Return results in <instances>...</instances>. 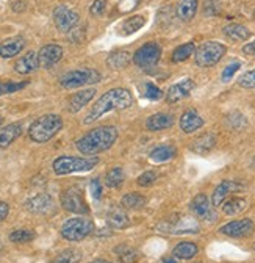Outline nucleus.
I'll list each match as a JSON object with an SVG mask.
<instances>
[{
    "label": "nucleus",
    "instance_id": "17",
    "mask_svg": "<svg viewBox=\"0 0 255 263\" xmlns=\"http://www.w3.org/2000/svg\"><path fill=\"white\" fill-rule=\"evenodd\" d=\"M202 127H204V119L193 108L186 110L180 116V128H182V132H185V134H194V132H198Z\"/></svg>",
    "mask_w": 255,
    "mask_h": 263
},
{
    "label": "nucleus",
    "instance_id": "10",
    "mask_svg": "<svg viewBox=\"0 0 255 263\" xmlns=\"http://www.w3.org/2000/svg\"><path fill=\"white\" fill-rule=\"evenodd\" d=\"M53 22L60 31L68 33L80 22V16L77 11H74L72 8H69L66 5H58L53 10Z\"/></svg>",
    "mask_w": 255,
    "mask_h": 263
},
{
    "label": "nucleus",
    "instance_id": "11",
    "mask_svg": "<svg viewBox=\"0 0 255 263\" xmlns=\"http://www.w3.org/2000/svg\"><path fill=\"white\" fill-rule=\"evenodd\" d=\"M255 229V224L250 218H244V219H237V221H230L224 226L219 227V232L226 237L230 238H244L252 235Z\"/></svg>",
    "mask_w": 255,
    "mask_h": 263
},
{
    "label": "nucleus",
    "instance_id": "45",
    "mask_svg": "<svg viewBox=\"0 0 255 263\" xmlns=\"http://www.w3.org/2000/svg\"><path fill=\"white\" fill-rule=\"evenodd\" d=\"M89 191L92 194V197L95 201H99L102 197V183H101V179H92L91 183H89Z\"/></svg>",
    "mask_w": 255,
    "mask_h": 263
},
{
    "label": "nucleus",
    "instance_id": "30",
    "mask_svg": "<svg viewBox=\"0 0 255 263\" xmlns=\"http://www.w3.org/2000/svg\"><path fill=\"white\" fill-rule=\"evenodd\" d=\"M133 60V57L129 52H113L108 58H107V64L113 69H124L130 64V61Z\"/></svg>",
    "mask_w": 255,
    "mask_h": 263
},
{
    "label": "nucleus",
    "instance_id": "39",
    "mask_svg": "<svg viewBox=\"0 0 255 263\" xmlns=\"http://www.w3.org/2000/svg\"><path fill=\"white\" fill-rule=\"evenodd\" d=\"M238 85L246 89H253L255 88V69H250L241 74L238 79Z\"/></svg>",
    "mask_w": 255,
    "mask_h": 263
},
{
    "label": "nucleus",
    "instance_id": "19",
    "mask_svg": "<svg viewBox=\"0 0 255 263\" xmlns=\"http://www.w3.org/2000/svg\"><path fill=\"white\" fill-rule=\"evenodd\" d=\"M22 134V124L13 122L0 128V149L8 147L13 141H16Z\"/></svg>",
    "mask_w": 255,
    "mask_h": 263
},
{
    "label": "nucleus",
    "instance_id": "9",
    "mask_svg": "<svg viewBox=\"0 0 255 263\" xmlns=\"http://www.w3.org/2000/svg\"><path fill=\"white\" fill-rule=\"evenodd\" d=\"M162 58V47L156 43H146L133 53V63L140 68H150Z\"/></svg>",
    "mask_w": 255,
    "mask_h": 263
},
{
    "label": "nucleus",
    "instance_id": "4",
    "mask_svg": "<svg viewBox=\"0 0 255 263\" xmlns=\"http://www.w3.org/2000/svg\"><path fill=\"white\" fill-rule=\"evenodd\" d=\"M63 128V119L58 115H44L38 118L28 128V137L33 143L43 144L50 141Z\"/></svg>",
    "mask_w": 255,
    "mask_h": 263
},
{
    "label": "nucleus",
    "instance_id": "36",
    "mask_svg": "<svg viewBox=\"0 0 255 263\" xmlns=\"http://www.w3.org/2000/svg\"><path fill=\"white\" fill-rule=\"evenodd\" d=\"M124 179H125V174H124V170L116 166L113 170H110L107 174H105V185L108 188H119L122 183H124Z\"/></svg>",
    "mask_w": 255,
    "mask_h": 263
},
{
    "label": "nucleus",
    "instance_id": "38",
    "mask_svg": "<svg viewBox=\"0 0 255 263\" xmlns=\"http://www.w3.org/2000/svg\"><path fill=\"white\" fill-rule=\"evenodd\" d=\"M35 238V232H31V230H25V229H21V230H14L10 235V240L13 243H17V245H22V243H28Z\"/></svg>",
    "mask_w": 255,
    "mask_h": 263
},
{
    "label": "nucleus",
    "instance_id": "2",
    "mask_svg": "<svg viewBox=\"0 0 255 263\" xmlns=\"http://www.w3.org/2000/svg\"><path fill=\"white\" fill-rule=\"evenodd\" d=\"M119 132L113 125H101L89 130L75 141V147L83 155H95L108 151L117 140Z\"/></svg>",
    "mask_w": 255,
    "mask_h": 263
},
{
    "label": "nucleus",
    "instance_id": "46",
    "mask_svg": "<svg viewBox=\"0 0 255 263\" xmlns=\"http://www.w3.org/2000/svg\"><path fill=\"white\" fill-rule=\"evenodd\" d=\"M10 213V205L7 202H0V222H2Z\"/></svg>",
    "mask_w": 255,
    "mask_h": 263
},
{
    "label": "nucleus",
    "instance_id": "16",
    "mask_svg": "<svg viewBox=\"0 0 255 263\" xmlns=\"http://www.w3.org/2000/svg\"><path fill=\"white\" fill-rule=\"evenodd\" d=\"M38 58L43 68H50L63 58V47L58 44H47L41 47V50L38 52Z\"/></svg>",
    "mask_w": 255,
    "mask_h": 263
},
{
    "label": "nucleus",
    "instance_id": "49",
    "mask_svg": "<svg viewBox=\"0 0 255 263\" xmlns=\"http://www.w3.org/2000/svg\"><path fill=\"white\" fill-rule=\"evenodd\" d=\"M163 263H177V261H175V258H166Z\"/></svg>",
    "mask_w": 255,
    "mask_h": 263
},
{
    "label": "nucleus",
    "instance_id": "12",
    "mask_svg": "<svg viewBox=\"0 0 255 263\" xmlns=\"http://www.w3.org/2000/svg\"><path fill=\"white\" fill-rule=\"evenodd\" d=\"M244 185L235 180H222L213 191L211 194V205L213 207H221L224 204V201L232 194V193H238L243 191Z\"/></svg>",
    "mask_w": 255,
    "mask_h": 263
},
{
    "label": "nucleus",
    "instance_id": "32",
    "mask_svg": "<svg viewBox=\"0 0 255 263\" xmlns=\"http://www.w3.org/2000/svg\"><path fill=\"white\" fill-rule=\"evenodd\" d=\"M114 252L117 255V258L121 260V263H136L140 260V254L135 248L129 246V245H119L114 248Z\"/></svg>",
    "mask_w": 255,
    "mask_h": 263
},
{
    "label": "nucleus",
    "instance_id": "7",
    "mask_svg": "<svg viewBox=\"0 0 255 263\" xmlns=\"http://www.w3.org/2000/svg\"><path fill=\"white\" fill-rule=\"evenodd\" d=\"M101 79H102L101 72L91 68H83V69H74V71L63 74L60 77V85L66 89H72V88H80L85 85L99 83Z\"/></svg>",
    "mask_w": 255,
    "mask_h": 263
},
{
    "label": "nucleus",
    "instance_id": "47",
    "mask_svg": "<svg viewBox=\"0 0 255 263\" xmlns=\"http://www.w3.org/2000/svg\"><path fill=\"white\" fill-rule=\"evenodd\" d=\"M243 52H244L246 55H250V57H255V40H253L252 43H249V44H246V46L243 47Z\"/></svg>",
    "mask_w": 255,
    "mask_h": 263
},
{
    "label": "nucleus",
    "instance_id": "8",
    "mask_svg": "<svg viewBox=\"0 0 255 263\" xmlns=\"http://www.w3.org/2000/svg\"><path fill=\"white\" fill-rule=\"evenodd\" d=\"M61 207L77 215H86L89 213V207L85 201L82 191L75 186H71L61 193Z\"/></svg>",
    "mask_w": 255,
    "mask_h": 263
},
{
    "label": "nucleus",
    "instance_id": "18",
    "mask_svg": "<svg viewBox=\"0 0 255 263\" xmlns=\"http://www.w3.org/2000/svg\"><path fill=\"white\" fill-rule=\"evenodd\" d=\"M40 58H38V53L36 52H28L25 53L24 57H21L16 64H14V71L17 74H22V76H27L30 72H33L40 68Z\"/></svg>",
    "mask_w": 255,
    "mask_h": 263
},
{
    "label": "nucleus",
    "instance_id": "51",
    "mask_svg": "<svg viewBox=\"0 0 255 263\" xmlns=\"http://www.w3.org/2000/svg\"><path fill=\"white\" fill-rule=\"evenodd\" d=\"M198 263H201V261H198Z\"/></svg>",
    "mask_w": 255,
    "mask_h": 263
},
{
    "label": "nucleus",
    "instance_id": "41",
    "mask_svg": "<svg viewBox=\"0 0 255 263\" xmlns=\"http://www.w3.org/2000/svg\"><path fill=\"white\" fill-rule=\"evenodd\" d=\"M240 68H241V63L240 61H235V63H230L229 66H226V69L222 71V74H221L222 82H230L233 79V76L238 72Z\"/></svg>",
    "mask_w": 255,
    "mask_h": 263
},
{
    "label": "nucleus",
    "instance_id": "22",
    "mask_svg": "<svg viewBox=\"0 0 255 263\" xmlns=\"http://www.w3.org/2000/svg\"><path fill=\"white\" fill-rule=\"evenodd\" d=\"M166 234H198V230H199V226L194 219H191V218H182L179 219L177 222L168 226L166 229Z\"/></svg>",
    "mask_w": 255,
    "mask_h": 263
},
{
    "label": "nucleus",
    "instance_id": "15",
    "mask_svg": "<svg viewBox=\"0 0 255 263\" xmlns=\"http://www.w3.org/2000/svg\"><path fill=\"white\" fill-rule=\"evenodd\" d=\"M193 89H194V82L191 79H183V80H180V82L169 86V89L166 92V99H168V102H171V104L180 102L182 99L188 97L189 92Z\"/></svg>",
    "mask_w": 255,
    "mask_h": 263
},
{
    "label": "nucleus",
    "instance_id": "50",
    "mask_svg": "<svg viewBox=\"0 0 255 263\" xmlns=\"http://www.w3.org/2000/svg\"><path fill=\"white\" fill-rule=\"evenodd\" d=\"M0 124H2V119H0Z\"/></svg>",
    "mask_w": 255,
    "mask_h": 263
},
{
    "label": "nucleus",
    "instance_id": "35",
    "mask_svg": "<svg viewBox=\"0 0 255 263\" xmlns=\"http://www.w3.org/2000/svg\"><path fill=\"white\" fill-rule=\"evenodd\" d=\"M82 260V252L75 248L61 251L50 263H79Z\"/></svg>",
    "mask_w": 255,
    "mask_h": 263
},
{
    "label": "nucleus",
    "instance_id": "23",
    "mask_svg": "<svg viewBox=\"0 0 255 263\" xmlns=\"http://www.w3.org/2000/svg\"><path fill=\"white\" fill-rule=\"evenodd\" d=\"M198 7H199V0H180L175 8V14L180 21L189 22L196 16Z\"/></svg>",
    "mask_w": 255,
    "mask_h": 263
},
{
    "label": "nucleus",
    "instance_id": "20",
    "mask_svg": "<svg viewBox=\"0 0 255 263\" xmlns=\"http://www.w3.org/2000/svg\"><path fill=\"white\" fill-rule=\"evenodd\" d=\"M94 96H95V89L94 88H88V89L75 92L71 97V101H69V111L71 113H79L83 107H86L92 101Z\"/></svg>",
    "mask_w": 255,
    "mask_h": 263
},
{
    "label": "nucleus",
    "instance_id": "24",
    "mask_svg": "<svg viewBox=\"0 0 255 263\" xmlns=\"http://www.w3.org/2000/svg\"><path fill=\"white\" fill-rule=\"evenodd\" d=\"M146 125L150 132L165 130V128H169L174 125V116L168 115V113H156V115L149 116Z\"/></svg>",
    "mask_w": 255,
    "mask_h": 263
},
{
    "label": "nucleus",
    "instance_id": "14",
    "mask_svg": "<svg viewBox=\"0 0 255 263\" xmlns=\"http://www.w3.org/2000/svg\"><path fill=\"white\" fill-rule=\"evenodd\" d=\"M191 210H193V213L199 219H204V221H214L216 219L214 207L208 201V197L202 193L198 194L194 199L191 201Z\"/></svg>",
    "mask_w": 255,
    "mask_h": 263
},
{
    "label": "nucleus",
    "instance_id": "5",
    "mask_svg": "<svg viewBox=\"0 0 255 263\" xmlns=\"http://www.w3.org/2000/svg\"><path fill=\"white\" fill-rule=\"evenodd\" d=\"M227 47L218 41H207L201 44L194 52V61L199 68H211V66L218 64L222 57L226 55Z\"/></svg>",
    "mask_w": 255,
    "mask_h": 263
},
{
    "label": "nucleus",
    "instance_id": "37",
    "mask_svg": "<svg viewBox=\"0 0 255 263\" xmlns=\"http://www.w3.org/2000/svg\"><path fill=\"white\" fill-rule=\"evenodd\" d=\"M146 24V19L143 16H132L129 19H125V22L122 24V31L124 35H132V33L138 31L140 28H143Z\"/></svg>",
    "mask_w": 255,
    "mask_h": 263
},
{
    "label": "nucleus",
    "instance_id": "25",
    "mask_svg": "<svg viewBox=\"0 0 255 263\" xmlns=\"http://www.w3.org/2000/svg\"><path fill=\"white\" fill-rule=\"evenodd\" d=\"M107 222L114 229H125L130 226L129 215H127L124 212V209H121V207H113L107 213Z\"/></svg>",
    "mask_w": 255,
    "mask_h": 263
},
{
    "label": "nucleus",
    "instance_id": "43",
    "mask_svg": "<svg viewBox=\"0 0 255 263\" xmlns=\"http://www.w3.org/2000/svg\"><path fill=\"white\" fill-rule=\"evenodd\" d=\"M155 180H156V174L153 171H146L136 179V183L140 186H150Z\"/></svg>",
    "mask_w": 255,
    "mask_h": 263
},
{
    "label": "nucleus",
    "instance_id": "6",
    "mask_svg": "<svg viewBox=\"0 0 255 263\" xmlns=\"http://www.w3.org/2000/svg\"><path fill=\"white\" fill-rule=\"evenodd\" d=\"M60 232L61 237L68 241H80L94 232V222L83 216L71 218L61 226Z\"/></svg>",
    "mask_w": 255,
    "mask_h": 263
},
{
    "label": "nucleus",
    "instance_id": "27",
    "mask_svg": "<svg viewBox=\"0 0 255 263\" xmlns=\"http://www.w3.org/2000/svg\"><path fill=\"white\" fill-rule=\"evenodd\" d=\"M177 155V151L174 146L171 144H162V146H156L150 151L149 157L152 161H156V163H163V161H168L171 158H174Z\"/></svg>",
    "mask_w": 255,
    "mask_h": 263
},
{
    "label": "nucleus",
    "instance_id": "31",
    "mask_svg": "<svg viewBox=\"0 0 255 263\" xmlns=\"http://www.w3.org/2000/svg\"><path fill=\"white\" fill-rule=\"evenodd\" d=\"M214 144H216V137L213 134H205L193 141L191 149H193V152H196V154H207L214 147Z\"/></svg>",
    "mask_w": 255,
    "mask_h": 263
},
{
    "label": "nucleus",
    "instance_id": "34",
    "mask_svg": "<svg viewBox=\"0 0 255 263\" xmlns=\"http://www.w3.org/2000/svg\"><path fill=\"white\" fill-rule=\"evenodd\" d=\"M194 52H196L194 43H185V44H182V46H179V47L174 49L171 60H172V63H183L189 57H193Z\"/></svg>",
    "mask_w": 255,
    "mask_h": 263
},
{
    "label": "nucleus",
    "instance_id": "40",
    "mask_svg": "<svg viewBox=\"0 0 255 263\" xmlns=\"http://www.w3.org/2000/svg\"><path fill=\"white\" fill-rule=\"evenodd\" d=\"M28 85V82H21V83H14V82H0V96L4 94H11L14 91H19L22 88H25Z\"/></svg>",
    "mask_w": 255,
    "mask_h": 263
},
{
    "label": "nucleus",
    "instance_id": "29",
    "mask_svg": "<svg viewBox=\"0 0 255 263\" xmlns=\"http://www.w3.org/2000/svg\"><path fill=\"white\" fill-rule=\"evenodd\" d=\"M221 207L226 215L233 216V215L244 212L247 209V202H246V199H243V197H229V199H226Z\"/></svg>",
    "mask_w": 255,
    "mask_h": 263
},
{
    "label": "nucleus",
    "instance_id": "33",
    "mask_svg": "<svg viewBox=\"0 0 255 263\" xmlns=\"http://www.w3.org/2000/svg\"><path fill=\"white\" fill-rule=\"evenodd\" d=\"M121 204L124 209H132V210H138L143 209L146 205V197L140 193H127L124 194V197L121 199Z\"/></svg>",
    "mask_w": 255,
    "mask_h": 263
},
{
    "label": "nucleus",
    "instance_id": "48",
    "mask_svg": "<svg viewBox=\"0 0 255 263\" xmlns=\"http://www.w3.org/2000/svg\"><path fill=\"white\" fill-rule=\"evenodd\" d=\"M89 263H111V261H107V260H94V261H89Z\"/></svg>",
    "mask_w": 255,
    "mask_h": 263
},
{
    "label": "nucleus",
    "instance_id": "13",
    "mask_svg": "<svg viewBox=\"0 0 255 263\" xmlns=\"http://www.w3.org/2000/svg\"><path fill=\"white\" fill-rule=\"evenodd\" d=\"M25 209L30 213H35V215H49L55 209V202L49 194L41 193V194L30 197L25 202Z\"/></svg>",
    "mask_w": 255,
    "mask_h": 263
},
{
    "label": "nucleus",
    "instance_id": "42",
    "mask_svg": "<svg viewBox=\"0 0 255 263\" xmlns=\"http://www.w3.org/2000/svg\"><path fill=\"white\" fill-rule=\"evenodd\" d=\"M144 96L147 99H150V101H160V99L163 97V91L158 86H155L153 83H147L144 88Z\"/></svg>",
    "mask_w": 255,
    "mask_h": 263
},
{
    "label": "nucleus",
    "instance_id": "28",
    "mask_svg": "<svg viewBox=\"0 0 255 263\" xmlns=\"http://www.w3.org/2000/svg\"><path fill=\"white\" fill-rule=\"evenodd\" d=\"M224 35L232 41H246L250 36V31L241 24H229L224 27Z\"/></svg>",
    "mask_w": 255,
    "mask_h": 263
},
{
    "label": "nucleus",
    "instance_id": "21",
    "mask_svg": "<svg viewBox=\"0 0 255 263\" xmlns=\"http://www.w3.org/2000/svg\"><path fill=\"white\" fill-rule=\"evenodd\" d=\"M25 47V40L22 36H14L0 44V57L2 58H13L19 55Z\"/></svg>",
    "mask_w": 255,
    "mask_h": 263
},
{
    "label": "nucleus",
    "instance_id": "1",
    "mask_svg": "<svg viewBox=\"0 0 255 263\" xmlns=\"http://www.w3.org/2000/svg\"><path fill=\"white\" fill-rule=\"evenodd\" d=\"M133 105V96L125 88H113L102 94L95 104L91 107L88 115L83 119V124H92L94 121L101 119L104 115L114 110H125Z\"/></svg>",
    "mask_w": 255,
    "mask_h": 263
},
{
    "label": "nucleus",
    "instance_id": "3",
    "mask_svg": "<svg viewBox=\"0 0 255 263\" xmlns=\"http://www.w3.org/2000/svg\"><path fill=\"white\" fill-rule=\"evenodd\" d=\"M99 163L97 157H74V155H61L53 160L52 170L56 176H68L74 173H88L95 168Z\"/></svg>",
    "mask_w": 255,
    "mask_h": 263
},
{
    "label": "nucleus",
    "instance_id": "26",
    "mask_svg": "<svg viewBox=\"0 0 255 263\" xmlns=\"http://www.w3.org/2000/svg\"><path fill=\"white\" fill-rule=\"evenodd\" d=\"M199 252V248L196 243L193 241H182L179 243L174 251H172V257L174 258H180V260H189L196 257V254Z\"/></svg>",
    "mask_w": 255,
    "mask_h": 263
},
{
    "label": "nucleus",
    "instance_id": "44",
    "mask_svg": "<svg viewBox=\"0 0 255 263\" xmlns=\"http://www.w3.org/2000/svg\"><path fill=\"white\" fill-rule=\"evenodd\" d=\"M105 10H107V0H95L89 8V13L92 16H102L105 13Z\"/></svg>",
    "mask_w": 255,
    "mask_h": 263
}]
</instances>
